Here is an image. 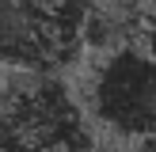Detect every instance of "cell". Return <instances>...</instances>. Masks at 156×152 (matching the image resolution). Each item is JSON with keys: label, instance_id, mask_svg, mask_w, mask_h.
Wrapping results in <instances>:
<instances>
[{"label": "cell", "instance_id": "6da1fadb", "mask_svg": "<svg viewBox=\"0 0 156 152\" xmlns=\"http://www.w3.org/2000/svg\"><path fill=\"white\" fill-rule=\"evenodd\" d=\"M80 103L61 80L30 72L0 95V152H88Z\"/></svg>", "mask_w": 156, "mask_h": 152}, {"label": "cell", "instance_id": "7a4b0ae2", "mask_svg": "<svg viewBox=\"0 0 156 152\" xmlns=\"http://www.w3.org/2000/svg\"><path fill=\"white\" fill-rule=\"evenodd\" d=\"M88 114L118 141L156 137V53L141 42L107 50L88 80Z\"/></svg>", "mask_w": 156, "mask_h": 152}, {"label": "cell", "instance_id": "3957f363", "mask_svg": "<svg viewBox=\"0 0 156 152\" xmlns=\"http://www.w3.org/2000/svg\"><path fill=\"white\" fill-rule=\"evenodd\" d=\"M84 0H0V68L53 72L84 46Z\"/></svg>", "mask_w": 156, "mask_h": 152}]
</instances>
